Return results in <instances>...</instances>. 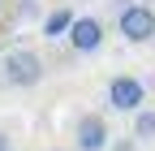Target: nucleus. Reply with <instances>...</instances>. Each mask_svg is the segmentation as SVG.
I'll return each instance as SVG.
<instances>
[{
  "label": "nucleus",
  "instance_id": "obj_1",
  "mask_svg": "<svg viewBox=\"0 0 155 151\" xmlns=\"http://www.w3.org/2000/svg\"><path fill=\"white\" fill-rule=\"evenodd\" d=\"M0 78H5L9 86H17V91L39 86V82H43V61H39V52H30V48L5 52V61H0Z\"/></svg>",
  "mask_w": 155,
  "mask_h": 151
},
{
  "label": "nucleus",
  "instance_id": "obj_2",
  "mask_svg": "<svg viewBox=\"0 0 155 151\" xmlns=\"http://www.w3.org/2000/svg\"><path fill=\"white\" fill-rule=\"evenodd\" d=\"M116 30L125 35V43H147V39H155V9H151V5H121V13H116Z\"/></svg>",
  "mask_w": 155,
  "mask_h": 151
},
{
  "label": "nucleus",
  "instance_id": "obj_3",
  "mask_svg": "<svg viewBox=\"0 0 155 151\" xmlns=\"http://www.w3.org/2000/svg\"><path fill=\"white\" fill-rule=\"evenodd\" d=\"M108 108L112 112H138L147 108V86L134 78V73H116L108 82Z\"/></svg>",
  "mask_w": 155,
  "mask_h": 151
},
{
  "label": "nucleus",
  "instance_id": "obj_4",
  "mask_svg": "<svg viewBox=\"0 0 155 151\" xmlns=\"http://www.w3.org/2000/svg\"><path fill=\"white\" fill-rule=\"evenodd\" d=\"M73 147H78V151H108V147H112V129H108V121L99 117V112H82V117H78V125H73Z\"/></svg>",
  "mask_w": 155,
  "mask_h": 151
},
{
  "label": "nucleus",
  "instance_id": "obj_5",
  "mask_svg": "<svg viewBox=\"0 0 155 151\" xmlns=\"http://www.w3.org/2000/svg\"><path fill=\"white\" fill-rule=\"evenodd\" d=\"M65 39H69L73 52H82V56H86V52H99V48H104V22L86 13V17H78V22H73V30L65 35Z\"/></svg>",
  "mask_w": 155,
  "mask_h": 151
},
{
  "label": "nucleus",
  "instance_id": "obj_6",
  "mask_svg": "<svg viewBox=\"0 0 155 151\" xmlns=\"http://www.w3.org/2000/svg\"><path fill=\"white\" fill-rule=\"evenodd\" d=\"M73 22H78V13H73L69 5H61V9H52V13L43 17V39H65V35L73 30Z\"/></svg>",
  "mask_w": 155,
  "mask_h": 151
},
{
  "label": "nucleus",
  "instance_id": "obj_7",
  "mask_svg": "<svg viewBox=\"0 0 155 151\" xmlns=\"http://www.w3.org/2000/svg\"><path fill=\"white\" fill-rule=\"evenodd\" d=\"M134 143H155V108L134 112Z\"/></svg>",
  "mask_w": 155,
  "mask_h": 151
},
{
  "label": "nucleus",
  "instance_id": "obj_8",
  "mask_svg": "<svg viewBox=\"0 0 155 151\" xmlns=\"http://www.w3.org/2000/svg\"><path fill=\"white\" fill-rule=\"evenodd\" d=\"M108 151H138V143H134V134H129V138H116Z\"/></svg>",
  "mask_w": 155,
  "mask_h": 151
},
{
  "label": "nucleus",
  "instance_id": "obj_9",
  "mask_svg": "<svg viewBox=\"0 0 155 151\" xmlns=\"http://www.w3.org/2000/svg\"><path fill=\"white\" fill-rule=\"evenodd\" d=\"M0 151H13V147H9V134H5V129H0Z\"/></svg>",
  "mask_w": 155,
  "mask_h": 151
},
{
  "label": "nucleus",
  "instance_id": "obj_10",
  "mask_svg": "<svg viewBox=\"0 0 155 151\" xmlns=\"http://www.w3.org/2000/svg\"><path fill=\"white\" fill-rule=\"evenodd\" d=\"M0 13H5V0H0Z\"/></svg>",
  "mask_w": 155,
  "mask_h": 151
}]
</instances>
